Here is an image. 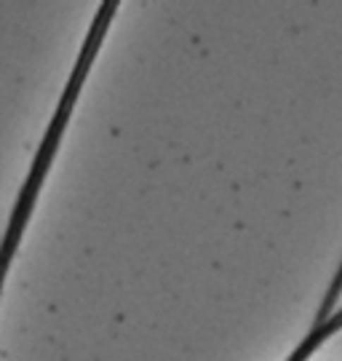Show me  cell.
<instances>
[{"instance_id": "obj_1", "label": "cell", "mask_w": 342, "mask_h": 361, "mask_svg": "<svg viewBox=\"0 0 342 361\" xmlns=\"http://www.w3.org/2000/svg\"><path fill=\"white\" fill-rule=\"evenodd\" d=\"M115 8H118L115 3H102L99 6V16H97V22H94V27H91L89 40H86V46H83V51H80V59H78L75 70H73V75H70V83H67V89H64V94H62V102H59L56 113H54L49 134H46V140H43V145H40V153H38V158H35V164H32V171H30V177H27L22 198H19V204H16V209H13L11 225H8V235H6V268L11 265L16 238H19V233L25 231V222H27V217H30V209H32L35 193H38L40 182H43V177H46V171H49L51 158H54V153H56L59 137H62L64 126H67L70 110H73L78 91H80V83H83V78H86L91 62H94V51H97V46H99V40H102V35H104V30H107V25H110V19H113Z\"/></svg>"}, {"instance_id": "obj_2", "label": "cell", "mask_w": 342, "mask_h": 361, "mask_svg": "<svg viewBox=\"0 0 342 361\" xmlns=\"http://www.w3.org/2000/svg\"><path fill=\"white\" fill-rule=\"evenodd\" d=\"M340 326H342V310H340V313H334V316H329V322L316 324V329L321 332V335H324V340H326V337H329L331 332H337Z\"/></svg>"}]
</instances>
